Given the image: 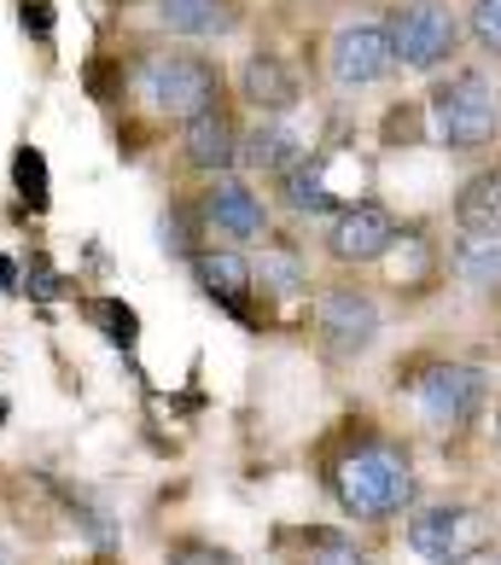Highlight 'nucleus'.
Here are the masks:
<instances>
[{
  "instance_id": "obj_14",
  "label": "nucleus",
  "mask_w": 501,
  "mask_h": 565,
  "mask_svg": "<svg viewBox=\"0 0 501 565\" xmlns=\"http://www.w3.org/2000/svg\"><path fill=\"white\" fill-rule=\"evenodd\" d=\"M455 227L461 234H501V163L461 181V193H455Z\"/></svg>"
},
{
  "instance_id": "obj_13",
  "label": "nucleus",
  "mask_w": 501,
  "mask_h": 565,
  "mask_svg": "<svg viewBox=\"0 0 501 565\" xmlns=\"http://www.w3.org/2000/svg\"><path fill=\"white\" fill-rule=\"evenodd\" d=\"M193 275L204 286V298H216L222 309H234V316H245V291H250V263L239 257V250H193Z\"/></svg>"
},
{
  "instance_id": "obj_4",
  "label": "nucleus",
  "mask_w": 501,
  "mask_h": 565,
  "mask_svg": "<svg viewBox=\"0 0 501 565\" xmlns=\"http://www.w3.org/2000/svg\"><path fill=\"white\" fill-rule=\"evenodd\" d=\"M140 88H146V99H152L163 117L193 122L204 111H216L222 71L211 65V58H193V53H158V58L140 65Z\"/></svg>"
},
{
  "instance_id": "obj_25",
  "label": "nucleus",
  "mask_w": 501,
  "mask_h": 565,
  "mask_svg": "<svg viewBox=\"0 0 501 565\" xmlns=\"http://www.w3.org/2000/svg\"><path fill=\"white\" fill-rule=\"evenodd\" d=\"M24 30H35V35H47V30H53L47 0H24Z\"/></svg>"
},
{
  "instance_id": "obj_26",
  "label": "nucleus",
  "mask_w": 501,
  "mask_h": 565,
  "mask_svg": "<svg viewBox=\"0 0 501 565\" xmlns=\"http://www.w3.org/2000/svg\"><path fill=\"white\" fill-rule=\"evenodd\" d=\"M0 291H12V257H0Z\"/></svg>"
},
{
  "instance_id": "obj_2",
  "label": "nucleus",
  "mask_w": 501,
  "mask_h": 565,
  "mask_svg": "<svg viewBox=\"0 0 501 565\" xmlns=\"http://www.w3.org/2000/svg\"><path fill=\"white\" fill-rule=\"evenodd\" d=\"M431 135L449 152H478L501 135V94L484 71H455L449 82H437L426 99Z\"/></svg>"
},
{
  "instance_id": "obj_12",
  "label": "nucleus",
  "mask_w": 501,
  "mask_h": 565,
  "mask_svg": "<svg viewBox=\"0 0 501 565\" xmlns=\"http://www.w3.org/2000/svg\"><path fill=\"white\" fill-rule=\"evenodd\" d=\"M181 146H186V163L204 170V175H222L227 163H239V129H234V117H227L222 106L186 122Z\"/></svg>"
},
{
  "instance_id": "obj_28",
  "label": "nucleus",
  "mask_w": 501,
  "mask_h": 565,
  "mask_svg": "<svg viewBox=\"0 0 501 565\" xmlns=\"http://www.w3.org/2000/svg\"><path fill=\"white\" fill-rule=\"evenodd\" d=\"M0 414H7V403H0Z\"/></svg>"
},
{
  "instance_id": "obj_8",
  "label": "nucleus",
  "mask_w": 501,
  "mask_h": 565,
  "mask_svg": "<svg viewBox=\"0 0 501 565\" xmlns=\"http://www.w3.org/2000/svg\"><path fill=\"white\" fill-rule=\"evenodd\" d=\"M396 239H403V234H396V216L385 211V204H373V199L344 204V211H332V222H327V250L339 263H350V268L391 257Z\"/></svg>"
},
{
  "instance_id": "obj_19",
  "label": "nucleus",
  "mask_w": 501,
  "mask_h": 565,
  "mask_svg": "<svg viewBox=\"0 0 501 565\" xmlns=\"http://www.w3.org/2000/svg\"><path fill=\"white\" fill-rule=\"evenodd\" d=\"M250 286H257V291H275V298H298V291H309V275H303L298 250L268 245V250H263V263L250 268Z\"/></svg>"
},
{
  "instance_id": "obj_21",
  "label": "nucleus",
  "mask_w": 501,
  "mask_h": 565,
  "mask_svg": "<svg viewBox=\"0 0 501 565\" xmlns=\"http://www.w3.org/2000/svg\"><path fill=\"white\" fill-rule=\"evenodd\" d=\"M303 565H373L356 542L339 536V531H316V542H309V559Z\"/></svg>"
},
{
  "instance_id": "obj_23",
  "label": "nucleus",
  "mask_w": 501,
  "mask_h": 565,
  "mask_svg": "<svg viewBox=\"0 0 501 565\" xmlns=\"http://www.w3.org/2000/svg\"><path fill=\"white\" fill-rule=\"evenodd\" d=\"M99 316H106V327H111V344H122V350H129L135 344V309H122V303H106V309H99Z\"/></svg>"
},
{
  "instance_id": "obj_10",
  "label": "nucleus",
  "mask_w": 501,
  "mask_h": 565,
  "mask_svg": "<svg viewBox=\"0 0 501 565\" xmlns=\"http://www.w3.org/2000/svg\"><path fill=\"white\" fill-rule=\"evenodd\" d=\"M199 211H204V222H211L222 239H234V245L268 239V211H263V199L250 193L245 181H211V193H204Z\"/></svg>"
},
{
  "instance_id": "obj_22",
  "label": "nucleus",
  "mask_w": 501,
  "mask_h": 565,
  "mask_svg": "<svg viewBox=\"0 0 501 565\" xmlns=\"http://www.w3.org/2000/svg\"><path fill=\"white\" fill-rule=\"evenodd\" d=\"M467 30H472V41H478V47L501 58V0H472V12H467Z\"/></svg>"
},
{
  "instance_id": "obj_24",
  "label": "nucleus",
  "mask_w": 501,
  "mask_h": 565,
  "mask_svg": "<svg viewBox=\"0 0 501 565\" xmlns=\"http://www.w3.org/2000/svg\"><path fill=\"white\" fill-rule=\"evenodd\" d=\"M175 565H234V559H227L222 548H204V542H181Z\"/></svg>"
},
{
  "instance_id": "obj_6",
  "label": "nucleus",
  "mask_w": 501,
  "mask_h": 565,
  "mask_svg": "<svg viewBox=\"0 0 501 565\" xmlns=\"http://www.w3.org/2000/svg\"><path fill=\"white\" fill-rule=\"evenodd\" d=\"M385 30H391L396 65H408V71H437L461 47V18L449 12V0H403Z\"/></svg>"
},
{
  "instance_id": "obj_9",
  "label": "nucleus",
  "mask_w": 501,
  "mask_h": 565,
  "mask_svg": "<svg viewBox=\"0 0 501 565\" xmlns=\"http://www.w3.org/2000/svg\"><path fill=\"white\" fill-rule=\"evenodd\" d=\"M327 71L339 88H373L396 71V53H391V30L362 18V24H344L327 47Z\"/></svg>"
},
{
  "instance_id": "obj_16",
  "label": "nucleus",
  "mask_w": 501,
  "mask_h": 565,
  "mask_svg": "<svg viewBox=\"0 0 501 565\" xmlns=\"http://www.w3.org/2000/svg\"><path fill=\"white\" fill-rule=\"evenodd\" d=\"M449 268L472 291H495L501 286V234H461L449 250Z\"/></svg>"
},
{
  "instance_id": "obj_5",
  "label": "nucleus",
  "mask_w": 501,
  "mask_h": 565,
  "mask_svg": "<svg viewBox=\"0 0 501 565\" xmlns=\"http://www.w3.org/2000/svg\"><path fill=\"white\" fill-rule=\"evenodd\" d=\"M495 542V519L484 508H461V501H444V508H420L408 519V548L431 559V565H467Z\"/></svg>"
},
{
  "instance_id": "obj_15",
  "label": "nucleus",
  "mask_w": 501,
  "mask_h": 565,
  "mask_svg": "<svg viewBox=\"0 0 501 565\" xmlns=\"http://www.w3.org/2000/svg\"><path fill=\"white\" fill-rule=\"evenodd\" d=\"M239 158H245L257 175H291V170H298V163L309 158V146H303V135H298V129H286V122L268 117L263 129L239 146Z\"/></svg>"
},
{
  "instance_id": "obj_11",
  "label": "nucleus",
  "mask_w": 501,
  "mask_h": 565,
  "mask_svg": "<svg viewBox=\"0 0 501 565\" xmlns=\"http://www.w3.org/2000/svg\"><path fill=\"white\" fill-rule=\"evenodd\" d=\"M239 94L257 111L286 117L291 106H298V76H291V65H286L280 53H250L245 65H239Z\"/></svg>"
},
{
  "instance_id": "obj_1",
  "label": "nucleus",
  "mask_w": 501,
  "mask_h": 565,
  "mask_svg": "<svg viewBox=\"0 0 501 565\" xmlns=\"http://www.w3.org/2000/svg\"><path fill=\"white\" fill-rule=\"evenodd\" d=\"M414 490H420V478H414L408 449L385 444V437H367V444H356L339 467H332V495H339V508L350 519H367V525L414 508Z\"/></svg>"
},
{
  "instance_id": "obj_17",
  "label": "nucleus",
  "mask_w": 501,
  "mask_h": 565,
  "mask_svg": "<svg viewBox=\"0 0 501 565\" xmlns=\"http://www.w3.org/2000/svg\"><path fill=\"white\" fill-rule=\"evenodd\" d=\"M158 24L175 35H227L234 7L227 0H158Z\"/></svg>"
},
{
  "instance_id": "obj_20",
  "label": "nucleus",
  "mask_w": 501,
  "mask_h": 565,
  "mask_svg": "<svg viewBox=\"0 0 501 565\" xmlns=\"http://www.w3.org/2000/svg\"><path fill=\"white\" fill-rule=\"evenodd\" d=\"M12 181H18V193H24L35 211L47 204V158L35 152V146H18V158H12Z\"/></svg>"
},
{
  "instance_id": "obj_7",
  "label": "nucleus",
  "mask_w": 501,
  "mask_h": 565,
  "mask_svg": "<svg viewBox=\"0 0 501 565\" xmlns=\"http://www.w3.org/2000/svg\"><path fill=\"white\" fill-rule=\"evenodd\" d=\"M316 332H321V344L332 355H367L373 339H380V303H373V291L362 286H332L321 291V303H316Z\"/></svg>"
},
{
  "instance_id": "obj_3",
  "label": "nucleus",
  "mask_w": 501,
  "mask_h": 565,
  "mask_svg": "<svg viewBox=\"0 0 501 565\" xmlns=\"http://www.w3.org/2000/svg\"><path fill=\"white\" fill-rule=\"evenodd\" d=\"M408 396L431 431H467L484 414L490 380H484V367H467V362H426L408 380Z\"/></svg>"
},
{
  "instance_id": "obj_27",
  "label": "nucleus",
  "mask_w": 501,
  "mask_h": 565,
  "mask_svg": "<svg viewBox=\"0 0 501 565\" xmlns=\"http://www.w3.org/2000/svg\"><path fill=\"white\" fill-rule=\"evenodd\" d=\"M495 449H501V408H495Z\"/></svg>"
},
{
  "instance_id": "obj_18",
  "label": "nucleus",
  "mask_w": 501,
  "mask_h": 565,
  "mask_svg": "<svg viewBox=\"0 0 501 565\" xmlns=\"http://www.w3.org/2000/svg\"><path fill=\"white\" fill-rule=\"evenodd\" d=\"M286 204H291V211H303V216L344 211L339 193H332V181H327V163H321V158H303L298 170L286 175Z\"/></svg>"
}]
</instances>
